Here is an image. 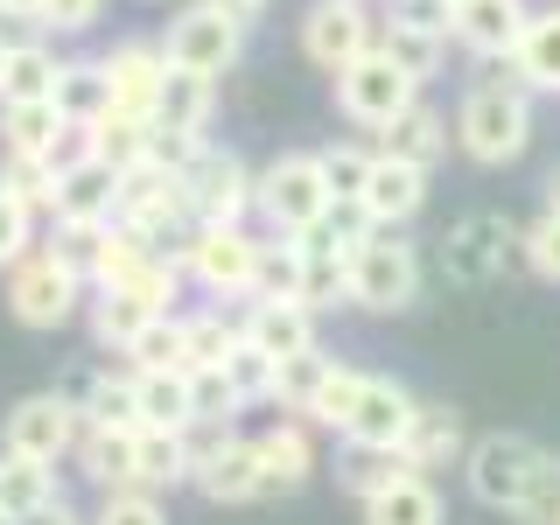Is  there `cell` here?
Returning a JSON list of instances; mask_svg holds the SVG:
<instances>
[{"label":"cell","instance_id":"6da1fadb","mask_svg":"<svg viewBox=\"0 0 560 525\" xmlns=\"http://www.w3.org/2000/svg\"><path fill=\"white\" fill-rule=\"evenodd\" d=\"M455 148L483 168H504L533 148V92L518 78H483L455 105Z\"/></svg>","mask_w":560,"mask_h":525},{"label":"cell","instance_id":"7a4b0ae2","mask_svg":"<svg viewBox=\"0 0 560 525\" xmlns=\"http://www.w3.org/2000/svg\"><path fill=\"white\" fill-rule=\"evenodd\" d=\"M84 288H92L84 267H78V259H63L57 245H35L28 259H14V267H8V308H14V323H28V329H63L70 315L92 302Z\"/></svg>","mask_w":560,"mask_h":525},{"label":"cell","instance_id":"3957f363","mask_svg":"<svg viewBox=\"0 0 560 525\" xmlns=\"http://www.w3.org/2000/svg\"><path fill=\"white\" fill-rule=\"evenodd\" d=\"M253 210L273 238H308L315 224L329 218L323 162H315V154H280V162H267L259 183H253Z\"/></svg>","mask_w":560,"mask_h":525},{"label":"cell","instance_id":"277c9868","mask_svg":"<svg viewBox=\"0 0 560 525\" xmlns=\"http://www.w3.org/2000/svg\"><path fill=\"white\" fill-rule=\"evenodd\" d=\"M183 273L197 280L210 302H253V273H259V238L245 224H197L175 245Z\"/></svg>","mask_w":560,"mask_h":525},{"label":"cell","instance_id":"5b68a950","mask_svg":"<svg viewBox=\"0 0 560 525\" xmlns=\"http://www.w3.org/2000/svg\"><path fill=\"white\" fill-rule=\"evenodd\" d=\"M119 224H133L148 245H183L197 232V203H189V175H168L154 162H140L133 175H119Z\"/></svg>","mask_w":560,"mask_h":525},{"label":"cell","instance_id":"8992f818","mask_svg":"<svg viewBox=\"0 0 560 525\" xmlns=\"http://www.w3.org/2000/svg\"><path fill=\"white\" fill-rule=\"evenodd\" d=\"M407 105H420V78H407L385 49H364L350 70H337V113L364 133H385Z\"/></svg>","mask_w":560,"mask_h":525},{"label":"cell","instance_id":"52a82bcc","mask_svg":"<svg viewBox=\"0 0 560 525\" xmlns=\"http://www.w3.org/2000/svg\"><path fill=\"white\" fill-rule=\"evenodd\" d=\"M420 294V253L399 232H372L350 253V302L372 315H399Z\"/></svg>","mask_w":560,"mask_h":525},{"label":"cell","instance_id":"ba28073f","mask_svg":"<svg viewBox=\"0 0 560 525\" xmlns=\"http://www.w3.org/2000/svg\"><path fill=\"white\" fill-rule=\"evenodd\" d=\"M539 463H547V448L525 442V434H483V442H469V455H463L469 498L490 504V512H518L533 477H539Z\"/></svg>","mask_w":560,"mask_h":525},{"label":"cell","instance_id":"9c48e42d","mask_svg":"<svg viewBox=\"0 0 560 525\" xmlns=\"http://www.w3.org/2000/svg\"><path fill=\"white\" fill-rule=\"evenodd\" d=\"M238 49H245V28H238L224 8H210V0H197V8H183V14L168 22V43H162V57H168V70H197V78H224V70L238 63Z\"/></svg>","mask_w":560,"mask_h":525},{"label":"cell","instance_id":"30bf717a","mask_svg":"<svg viewBox=\"0 0 560 525\" xmlns=\"http://www.w3.org/2000/svg\"><path fill=\"white\" fill-rule=\"evenodd\" d=\"M364 49H378V22L364 14V0H315L302 14V57L315 70H350L364 57Z\"/></svg>","mask_w":560,"mask_h":525},{"label":"cell","instance_id":"8fae6325","mask_svg":"<svg viewBox=\"0 0 560 525\" xmlns=\"http://www.w3.org/2000/svg\"><path fill=\"white\" fill-rule=\"evenodd\" d=\"M70 448H78V407H70L63 393H28L22 407L8 413V428H0V455H22V463L57 469Z\"/></svg>","mask_w":560,"mask_h":525},{"label":"cell","instance_id":"7c38bea8","mask_svg":"<svg viewBox=\"0 0 560 525\" xmlns=\"http://www.w3.org/2000/svg\"><path fill=\"white\" fill-rule=\"evenodd\" d=\"M253 183H259V175L245 168L232 148H203L197 168H189L197 224H245V218H253Z\"/></svg>","mask_w":560,"mask_h":525},{"label":"cell","instance_id":"4fadbf2b","mask_svg":"<svg viewBox=\"0 0 560 525\" xmlns=\"http://www.w3.org/2000/svg\"><path fill=\"white\" fill-rule=\"evenodd\" d=\"M413 413H420V399H413L399 378L364 372V385H358V407H350V428H343V442H350V448H399V442H407V428H413Z\"/></svg>","mask_w":560,"mask_h":525},{"label":"cell","instance_id":"5bb4252c","mask_svg":"<svg viewBox=\"0 0 560 525\" xmlns=\"http://www.w3.org/2000/svg\"><path fill=\"white\" fill-rule=\"evenodd\" d=\"M119 218V175L98 162H78L57 175V203H49V224L57 232H105Z\"/></svg>","mask_w":560,"mask_h":525},{"label":"cell","instance_id":"9a60e30c","mask_svg":"<svg viewBox=\"0 0 560 525\" xmlns=\"http://www.w3.org/2000/svg\"><path fill=\"white\" fill-rule=\"evenodd\" d=\"M98 70H105V92H113V113L154 119V98H162V78H168L162 43H119L98 57Z\"/></svg>","mask_w":560,"mask_h":525},{"label":"cell","instance_id":"2e32d148","mask_svg":"<svg viewBox=\"0 0 560 525\" xmlns=\"http://www.w3.org/2000/svg\"><path fill=\"white\" fill-rule=\"evenodd\" d=\"M518 253V232H512V218H490V210H477V218H463L448 232L442 245V267L455 280H490V273H504V259Z\"/></svg>","mask_w":560,"mask_h":525},{"label":"cell","instance_id":"e0dca14e","mask_svg":"<svg viewBox=\"0 0 560 525\" xmlns=\"http://www.w3.org/2000/svg\"><path fill=\"white\" fill-rule=\"evenodd\" d=\"M525 22H533L525 0H463V8H455V43L483 63H512Z\"/></svg>","mask_w":560,"mask_h":525},{"label":"cell","instance_id":"ac0fdd59","mask_svg":"<svg viewBox=\"0 0 560 525\" xmlns=\"http://www.w3.org/2000/svg\"><path fill=\"white\" fill-rule=\"evenodd\" d=\"M364 218L378 224V232H399V224L420 218V203H428V168L413 162H393V154H378L372 175H364Z\"/></svg>","mask_w":560,"mask_h":525},{"label":"cell","instance_id":"d6986e66","mask_svg":"<svg viewBox=\"0 0 560 525\" xmlns=\"http://www.w3.org/2000/svg\"><path fill=\"white\" fill-rule=\"evenodd\" d=\"M189 483H197L210 504H253L259 498V448L238 442V434H224V442H210V455H197Z\"/></svg>","mask_w":560,"mask_h":525},{"label":"cell","instance_id":"ffe728a7","mask_svg":"<svg viewBox=\"0 0 560 525\" xmlns=\"http://www.w3.org/2000/svg\"><path fill=\"white\" fill-rule=\"evenodd\" d=\"M238 337L253 350H267L273 364L302 358V350H315V308H302V302H245Z\"/></svg>","mask_w":560,"mask_h":525},{"label":"cell","instance_id":"44dd1931","mask_svg":"<svg viewBox=\"0 0 560 525\" xmlns=\"http://www.w3.org/2000/svg\"><path fill=\"white\" fill-rule=\"evenodd\" d=\"M259 448V498H288V490H302L315 477V442L302 420H280V428L253 434Z\"/></svg>","mask_w":560,"mask_h":525},{"label":"cell","instance_id":"7402d4cb","mask_svg":"<svg viewBox=\"0 0 560 525\" xmlns=\"http://www.w3.org/2000/svg\"><path fill=\"white\" fill-rule=\"evenodd\" d=\"M512 78L525 92L560 98V8H533V22H525L518 49H512Z\"/></svg>","mask_w":560,"mask_h":525},{"label":"cell","instance_id":"603a6c76","mask_svg":"<svg viewBox=\"0 0 560 525\" xmlns=\"http://www.w3.org/2000/svg\"><path fill=\"white\" fill-rule=\"evenodd\" d=\"M57 504H63L57 469H49V463H22V455H0V512H8L14 525L49 518Z\"/></svg>","mask_w":560,"mask_h":525},{"label":"cell","instance_id":"cb8c5ba5","mask_svg":"<svg viewBox=\"0 0 560 525\" xmlns=\"http://www.w3.org/2000/svg\"><path fill=\"white\" fill-rule=\"evenodd\" d=\"M189 428H140L133 434V483L140 490H175V483H189Z\"/></svg>","mask_w":560,"mask_h":525},{"label":"cell","instance_id":"d4e9b609","mask_svg":"<svg viewBox=\"0 0 560 525\" xmlns=\"http://www.w3.org/2000/svg\"><path fill=\"white\" fill-rule=\"evenodd\" d=\"M399 455L413 463V477H434V469H448L455 455H469V448H463V413L420 407L413 428H407V442H399Z\"/></svg>","mask_w":560,"mask_h":525},{"label":"cell","instance_id":"484cf974","mask_svg":"<svg viewBox=\"0 0 560 525\" xmlns=\"http://www.w3.org/2000/svg\"><path fill=\"white\" fill-rule=\"evenodd\" d=\"M133 434L140 428H84V420H78V448H70V455H78L84 477L98 483V498L133 483Z\"/></svg>","mask_w":560,"mask_h":525},{"label":"cell","instance_id":"4316f807","mask_svg":"<svg viewBox=\"0 0 560 525\" xmlns=\"http://www.w3.org/2000/svg\"><path fill=\"white\" fill-rule=\"evenodd\" d=\"M294 302L302 308H337V302H350V253H337L323 232H308L302 238V288H294Z\"/></svg>","mask_w":560,"mask_h":525},{"label":"cell","instance_id":"83f0119b","mask_svg":"<svg viewBox=\"0 0 560 525\" xmlns=\"http://www.w3.org/2000/svg\"><path fill=\"white\" fill-rule=\"evenodd\" d=\"M378 154H393V162H413V168H434V162L448 154V119L434 113L428 98H420V105H407V113L385 127V148H378Z\"/></svg>","mask_w":560,"mask_h":525},{"label":"cell","instance_id":"f1b7e54d","mask_svg":"<svg viewBox=\"0 0 560 525\" xmlns=\"http://www.w3.org/2000/svg\"><path fill=\"white\" fill-rule=\"evenodd\" d=\"M84 133H92V162L113 175H133L154 148V119H133V113H98Z\"/></svg>","mask_w":560,"mask_h":525},{"label":"cell","instance_id":"f546056e","mask_svg":"<svg viewBox=\"0 0 560 525\" xmlns=\"http://www.w3.org/2000/svg\"><path fill=\"white\" fill-rule=\"evenodd\" d=\"M210 105H218V78H197V70H168L162 98H154V127L168 133H203Z\"/></svg>","mask_w":560,"mask_h":525},{"label":"cell","instance_id":"4dcf8cb0","mask_svg":"<svg viewBox=\"0 0 560 525\" xmlns=\"http://www.w3.org/2000/svg\"><path fill=\"white\" fill-rule=\"evenodd\" d=\"M70 119L57 113V98H22V105H0V148L8 154H43L49 162V148L63 140Z\"/></svg>","mask_w":560,"mask_h":525},{"label":"cell","instance_id":"1f68e13d","mask_svg":"<svg viewBox=\"0 0 560 525\" xmlns=\"http://www.w3.org/2000/svg\"><path fill=\"white\" fill-rule=\"evenodd\" d=\"M70 407H78L84 428H140V385H133V372L127 378L98 372V378H84V393Z\"/></svg>","mask_w":560,"mask_h":525},{"label":"cell","instance_id":"d6a6232c","mask_svg":"<svg viewBox=\"0 0 560 525\" xmlns=\"http://www.w3.org/2000/svg\"><path fill=\"white\" fill-rule=\"evenodd\" d=\"M364 525H442V490L428 477H399L393 490L364 498Z\"/></svg>","mask_w":560,"mask_h":525},{"label":"cell","instance_id":"836d02e7","mask_svg":"<svg viewBox=\"0 0 560 525\" xmlns=\"http://www.w3.org/2000/svg\"><path fill=\"white\" fill-rule=\"evenodd\" d=\"M57 70L63 57L35 35V43L8 49V78H0V105H22V98H57Z\"/></svg>","mask_w":560,"mask_h":525},{"label":"cell","instance_id":"e575fe53","mask_svg":"<svg viewBox=\"0 0 560 525\" xmlns=\"http://www.w3.org/2000/svg\"><path fill=\"white\" fill-rule=\"evenodd\" d=\"M84 315H92V343L98 350H127L140 329H148V308H140L127 288H92Z\"/></svg>","mask_w":560,"mask_h":525},{"label":"cell","instance_id":"d590c367","mask_svg":"<svg viewBox=\"0 0 560 525\" xmlns=\"http://www.w3.org/2000/svg\"><path fill=\"white\" fill-rule=\"evenodd\" d=\"M337 477H343L350 498L364 504V498H378V490H393L399 477H413V463L399 448H350L343 442V469H337Z\"/></svg>","mask_w":560,"mask_h":525},{"label":"cell","instance_id":"8d00e7d4","mask_svg":"<svg viewBox=\"0 0 560 525\" xmlns=\"http://www.w3.org/2000/svg\"><path fill=\"white\" fill-rule=\"evenodd\" d=\"M140 385V428H189V372H133Z\"/></svg>","mask_w":560,"mask_h":525},{"label":"cell","instance_id":"74e56055","mask_svg":"<svg viewBox=\"0 0 560 525\" xmlns=\"http://www.w3.org/2000/svg\"><path fill=\"white\" fill-rule=\"evenodd\" d=\"M183 350H189V372H224V358L238 350V323H224V308L183 315Z\"/></svg>","mask_w":560,"mask_h":525},{"label":"cell","instance_id":"f35d334b","mask_svg":"<svg viewBox=\"0 0 560 525\" xmlns=\"http://www.w3.org/2000/svg\"><path fill=\"white\" fill-rule=\"evenodd\" d=\"M133 358V372H189V350H183V315H148V329L119 350Z\"/></svg>","mask_w":560,"mask_h":525},{"label":"cell","instance_id":"ab89813d","mask_svg":"<svg viewBox=\"0 0 560 525\" xmlns=\"http://www.w3.org/2000/svg\"><path fill=\"white\" fill-rule=\"evenodd\" d=\"M57 113L70 119V127H92L98 113H113V92H105L98 63H63L57 70Z\"/></svg>","mask_w":560,"mask_h":525},{"label":"cell","instance_id":"60d3db41","mask_svg":"<svg viewBox=\"0 0 560 525\" xmlns=\"http://www.w3.org/2000/svg\"><path fill=\"white\" fill-rule=\"evenodd\" d=\"M294 288H302V238H259L253 302H294Z\"/></svg>","mask_w":560,"mask_h":525},{"label":"cell","instance_id":"b9f144b4","mask_svg":"<svg viewBox=\"0 0 560 525\" xmlns=\"http://www.w3.org/2000/svg\"><path fill=\"white\" fill-rule=\"evenodd\" d=\"M337 372V358H329L323 343L302 350V358H280V378H273V407H294V413H308V399L323 393V378Z\"/></svg>","mask_w":560,"mask_h":525},{"label":"cell","instance_id":"7bdbcfd3","mask_svg":"<svg viewBox=\"0 0 560 525\" xmlns=\"http://www.w3.org/2000/svg\"><path fill=\"white\" fill-rule=\"evenodd\" d=\"M0 189H8L14 203H28L35 218H49V203H57V168H49L43 154H8V162H0Z\"/></svg>","mask_w":560,"mask_h":525},{"label":"cell","instance_id":"ee69618b","mask_svg":"<svg viewBox=\"0 0 560 525\" xmlns=\"http://www.w3.org/2000/svg\"><path fill=\"white\" fill-rule=\"evenodd\" d=\"M378 49H385V57H393L399 70H407V78H420V84H428L434 70H442V57H448V43H442V35L393 28V22H378Z\"/></svg>","mask_w":560,"mask_h":525},{"label":"cell","instance_id":"f6af8a7d","mask_svg":"<svg viewBox=\"0 0 560 525\" xmlns=\"http://www.w3.org/2000/svg\"><path fill=\"white\" fill-rule=\"evenodd\" d=\"M315 162H323L329 203H358V197H364V175H372L378 154H364V148H350V140H337V148H323Z\"/></svg>","mask_w":560,"mask_h":525},{"label":"cell","instance_id":"bcb514c9","mask_svg":"<svg viewBox=\"0 0 560 525\" xmlns=\"http://www.w3.org/2000/svg\"><path fill=\"white\" fill-rule=\"evenodd\" d=\"M358 385H364V372H350V364H337V372L323 378V393L308 399V413L302 420H315V428H350V407H358Z\"/></svg>","mask_w":560,"mask_h":525},{"label":"cell","instance_id":"7dc6e473","mask_svg":"<svg viewBox=\"0 0 560 525\" xmlns=\"http://www.w3.org/2000/svg\"><path fill=\"white\" fill-rule=\"evenodd\" d=\"M224 378H232V393L245 399V407H253V399H273V378H280V364L267 358V350H253V343L238 337V350L224 358Z\"/></svg>","mask_w":560,"mask_h":525},{"label":"cell","instance_id":"c3c4849f","mask_svg":"<svg viewBox=\"0 0 560 525\" xmlns=\"http://www.w3.org/2000/svg\"><path fill=\"white\" fill-rule=\"evenodd\" d=\"M518 259L539 280H553V288H560V210H539V218L518 232Z\"/></svg>","mask_w":560,"mask_h":525},{"label":"cell","instance_id":"681fc988","mask_svg":"<svg viewBox=\"0 0 560 525\" xmlns=\"http://www.w3.org/2000/svg\"><path fill=\"white\" fill-rule=\"evenodd\" d=\"M92 525H168V512H162V498H154V490L127 483V490H105V498H98Z\"/></svg>","mask_w":560,"mask_h":525},{"label":"cell","instance_id":"f907efd6","mask_svg":"<svg viewBox=\"0 0 560 525\" xmlns=\"http://www.w3.org/2000/svg\"><path fill=\"white\" fill-rule=\"evenodd\" d=\"M245 407V399L232 393V378L224 372H189V413L210 420V428H232V413Z\"/></svg>","mask_w":560,"mask_h":525},{"label":"cell","instance_id":"816d5d0a","mask_svg":"<svg viewBox=\"0 0 560 525\" xmlns=\"http://www.w3.org/2000/svg\"><path fill=\"white\" fill-rule=\"evenodd\" d=\"M385 22L393 28H420V35H455V0H385Z\"/></svg>","mask_w":560,"mask_h":525},{"label":"cell","instance_id":"f5cc1de1","mask_svg":"<svg viewBox=\"0 0 560 525\" xmlns=\"http://www.w3.org/2000/svg\"><path fill=\"white\" fill-rule=\"evenodd\" d=\"M28 253H35V210L0 189V273H8L14 259H28Z\"/></svg>","mask_w":560,"mask_h":525},{"label":"cell","instance_id":"db71d44e","mask_svg":"<svg viewBox=\"0 0 560 525\" xmlns=\"http://www.w3.org/2000/svg\"><path fill=\"white\" fill-rule=\"evenodd\" d=\"M553 512H560V455L539 463V477H533V490H525V504H518L525 525H553Z\"/></svg>","mask_w":560,"mask_h":525},{"label":"cell","instance_id":"11a10c76","mask_svg":"<svg viewBox=\"0 0 560 525\" xmlns=\"http://www.w3.org/2000/svg\"><path fill=\"white\" fill-rule=\"evenodd\" d=\"M105 0H43V35H84Z\"/></svg>","mask_w":560,"mask_h":525},{"label":"cell","instance_id":"9f6ffc18","mask_svg":"<svg viewBox=\"0 0 560 525\" xmlns=\"http://www.w3.org/2000/svg\"><path fill=\"white\" fill-rule=\"evenodd\" d=\"M210 8H224V14L245 28V22H259V14H267V0H210Z\"/></svg>","mask_w":560,"mask_h":525},{"label":"cell","instance_id":"6f0895ef","mask_svg":"<svg viewBox=\"0 0 560 525\" xmlns=\"http://www.w3.org/2000/svg\"><path fill=\"white\" fill-rule=\"evenodd\" d=\"M0 14H14V22H35V28H43V0H0Z\"/></svg>","mask_w":560,"mask_h":525},{"label":"cell","instance_id":"680465c9","mask_svg":"<svg viewBox=\"0 0 560 525\" xmlns=\"http://www.w3.org/2000/svg\"><path fill=\"white\" fill-rule=\"evenodd\" d=\"M35 525H92V518H78L70 504H57V512H49V518H35Z\"/></svg>","mask_w":560,"mask_h":525},{"label":"cell","instance_id":"91938a15","mask_svg":"<svg viewBox=\"0 0 560 525\" xmlns=\"http://www.w3.org/2000/svg\"><path fill=\"white\" fill-rule=\"evenodd\" d=\"M547 210H560V168L547 175Z\"/></svg>","mask_w":560,"mask_h":525},{"label":"cell","instance_id":"94428289","mask_svg":"<svg viewBox=\"0 0 560 525\" xmlns=\"http://www.w3.org/2000/svg\"><path fill=\"white\" fill-rule=\"evenodd\" d=\"M0 78H8V43H0Z\"/></svg>","mask_w":560,"mask_h":525},{"label":"cell","instance_id":"6125c7cd","mask_svg":"<svg viewBox=\"0 0 560 525\" xmlns=\"http://www.w3.org/2000/svg\"><path fill=\"white\" fill-rule=\"evenodd\" d=\"M0 525H14V518H8V512H0Z\"/></svg>","mask_w":560,"mask_h":525},{"label":"cell","instance_id":"be15d7a7","mask_svg":"<svg viewBox=\"0 0 560 525\" xmlns=\"http://www.w3.org/2000/svg\"><path fill=\"white\" fill-rule=\"evenodd\" d=\"M553 525H560V512H553Z\"/></svg>","mask_w":560,"mask_h":525},{"label":"cell","instance_id":"e7e4bbea","mask_svg":"<svg viewBox=\"0 0 560 525\" xmlns=\"http://www.w3.org/2000/svg\"><path fill=\"white\" fill-rule=\"evenodd\" d=\"M455 8H463V0H455Z\"/></svg>","mask_w":560,"mask_h":525}]
</instances>
